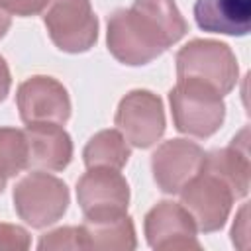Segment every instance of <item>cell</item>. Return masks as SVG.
<instances>
[{
	"label": "cell",
	"mask_w": 251,
	"mask_h": 251,
	"mask_svg": "<svg viewBox=\"0 0 251 251\" xmlns=\"http://www.w3.org/2000/svg\"><path fill=\"white\" fill-rule=\"evenodd\" d=\"M188 31L175 0H133L108 18L106 43L116 61L141 67L161 57Z\"/></svg>",
	"instance_id": "obj_1"
},
{
	"label": "cell",
	"mask_w": 251,
	"mask_h": 251,
	"mask_svg": "<svg viewBox=\"0 0 251 251\" xmlns=\"http://www.w3.org/2000/svg\"><path fill=\"white\" fill-rule=\"evenodd\" d=\"M212 86L180 78L169 92L175 127L180 133L206 139L214 135L226 120V104Z\"/></svg>",
	"instance_id": "obj_2"
},
{
	"label": "cell",
	"mask_w": 251,
	"mask_h": 251,
	"mask_svg": "<svg viewBox=\"0 0 251 251\" xmlns=\"http://www.w3.org/2000/svg\"><path fill=\"white\" fill-rule=\"evenodd\" d=\"M176 80L190 78L229 94L239 78V65L229 45L216 39H192L176 51Z\"/></svg>",
	"instance_id": "obj_3"
},
{
	"label": "cell",
	"mask_w": 251,
	"mask_h": 251,
	"mask_svg": "<svg viewBox=\"0 0 251 251\" xmlns=\"http://www.w3.org/2000/svg\"><path fill=\"white\" fill-rule=\"evenodd\" d=\"M12 198L20 220L35 229H43L65 216L71 194L61 178L47 171H35L18 180Z\"/></svg>",
	"instance_id": "obj_4"
},
{
	"label": "cell",
	"mask_w": 251,
	"mask_h": 251,
	"mask_svg": "<svg viewBox=\"0 0 251 251\" xmlns=\"http://www.w3.org/2000/svg\"><path fill=\"white\" fill-rule=\"evenodd\" d=\"M43 24L53 45L65 53H84L98 39V18L90 0H49Z\"/></svg>",
	"instance_id": "obj_5"
},
{
	"label": "cell",
	"mask_w": 251,
	"mask_h": 251,
	"mask_svg": "<svg viewBox=\"0 0 251 251\" xmlns=\"http://www.w3.org/2000/svg\"><path fill=\"white\" fill-rule=\"evenodd\" d=\"M114 124L126 141H129L133 147L147 149L165 133L167 122L163 100L151 90L135 88L120 100Z\"/></svg>",
	"instance_id": "obj_6"
},
{
	"label": "cell",
	"mask_w": 251,
	"mask_h": 251,
	"mask_svg": "<svg viewBox=\"0 0 251 251\" xmlns=\"http://www.w3.org/2000/svg\"><path fill=\"white\" fill-rule=\"evenodd\" d=\"M233 200L231 188L220 176L204 169L180 190V204L202 233H214L224 227Z\"/></svg>",
	"instance_id": "obj_7"
},
{
	"label": "cell",
	"mask_w": 251,
	"mask_h": 251,
	"mask_svg": "<svg viewBox=\"0 0 251 251\" xmlns=\"http://www.w3.org/2000/svg\"><path fill=\"white\" fill-rule=\"evenodd\" d=\"M20 118L31 124H67L71 118V98L67 88L53 76L35 75L25 78L16 92Z\"/></svg>",
	"instance_id": "obj_8"
},
{
	"label": "cell",
	"mask_w": 251,
	"mask_h": 251,
	"mask_svg": "<svg viewBox=\"0 0 251 251\" xmlns=\"http://www.w3.org/2000/svg\"><path fill=\"white\" fill-rule=\"evenodd\" d=\"M76 200L86 220L127 214L129 184L116 169H88L76 182Z\"/></svg>",
	"instance_id": "obj_9"
},
{
	"label": "cell",
	"mask_w": 251,
	"mask_h": 251,
	"mask_svg": "<svg viewBox=\"0 0 251 251\" xmlns=\"http://www.w3.org/2000/svg\"><path fill=\"white\" fill-rule=\"evenodd\" d=\"M204 149L188 139H169L151 155L153 178L165 194L180 192L204 165Z\"/></svg>",
	"instance_id": "obj_10"
},
{
	"label": "cell",
	"mask_w": 251,
	"mask_h": 251,
	"mask_svg": "<svg viewBox=\"0 0 251 251\" xmlns=\"http://www.w3.org/2000/svg\"><path fill=\"white\" fill-rule=\"evenodd\" d=\"M145 239L151 249H200L196 224L182 204L163 200L155 204L143 222Z\"/></svg>",
	"instance_id": "obj_11"
},
{
	"label": "cell",
	"mask_w": 251,
	"mask_h": 251,
	"mask_svg": "<svg viewBox=\"0 0 251 251\" xmlns=\"http://www.w3.org/2000/svg\"><path fill=\"white\" fill-rule=\"evenodd\" d=\"M27 141V167L59 173L73 159V139L59 124H31L24 129Z\"/></svg>",
	"instance_id": "obj_12"
},
{
	"label": "cell",
	"mask_w": 251,
	"mask_h": 251,
	"mask_svg": "<svg viewBox=\"0 0 251 251\" xmlns=\"http://www.w3.org/2000/svg\"><path fill=\"white\" fill-rule=\"evenodd\" d=\"M192 14L208 33L243 37L251 27V0H196Z\"/></svg>",
	"instance_id": "obj_13"
},
{
	"label": "cell",
	"mask_w": 251,
	"mask_h": 251,
	"mask_svg": "<svg viewBox=\"0 0 251 251\" xmlns=\"http://www.w3.org/2000/svg\"><path fill=\"white\" fill-rule=\"evenodd\" d=\"M204 171L220 176L233 192L235 198H243L249 192V149H247V127L231 139L224 149H214L204 157Z\"/></svg>",
	"instance_id": "obj_14"
},
{
	"label": "cell",
	"mask_w": 251,
	"mask_h": 251,
	"mask_svg": "<svg viewBox=\"0 0 251 251\" xmlns=\"http://www.w3.org/2000/svg\"><path fill=\"white\" fill-rule=\"evenodd\" d=\"M80 237L84 249L133 251L137 247L133 220L127 214L94 218L80 224Z\"/></svg>",
	"instance_id": "obj_15"
},
{
	"label": "cell",
	"mask_w": 251,
	"mask_h": 251,
	"mask_svg": "<svg viewBox=\"0 0 251 251\" xmlns=\"http://www.w3.org/2000/svg\"><path fill=\"white\" fill-rule=\"evenodd\" d=\"M131 157L126 137L118 129H102L94 133L82 149L86 169H124Z\"/></svg>",
	"instance_id": "obj_16"
},
{
	"label": "cell",
	"mask_w": 251,
	"mask_h": 251,
	"mask_svg": "<svg viewBox=\"0 0 251 251\" xmlns=\"http://www.w3.org/2000/svg\"><path fill=\"white\" fill-rule=\"evenodd\" d=\"M27 169V141L24 129L0 127V175L4 178Z\"/></svg>",
	"instance_id": "obj_17"
},
{
	"label": "cell",
	"mask_w": 251,
	"mask_h": 251,
	"mask_svg": "<svg viewBox=\"0 0 251 251\" xmlns=\"http://www.w3.org/2000/svg\"><path fill=\"white\" fill-rule=\"evenodd\" d=\"M37 249L49 251V249H84L82 237H80V226H65L59 229H53L45 235H41Z\"/></svg>",
	"instance_id": "obj_18"
},
{
	"label": "cell",
	"mask_w": 251,
	"mask_h": 251,
	"mask_svg": "<svg viewBox=\"0 0 251 251\" xmlns=\"http://www.w3.org/2000/svg\"><path fill=\"white\" fill-rule=\"evenodd\" d=\"M31 245L27 229L16 224H0V251H25Z\"/></svg>",
	"instance_id": "obj_19"
},
{
	"label": "cell",
	"mask_w": 251,
	"mask_h": 251,
	"mask_svg": "<svg viewBox=\"0 0 251 251\" xmlns=\"http://www.w3.org/2000/svg\"><path fill=\"white\" fill-rule=\"evenodd\" d=\"M47 4H49V0H0V6L6 12L16 14L20 18L41 14L47 8Z\"/></svg>",
	"instance_id": "obj_20"
},
{
	"label": "cell",
	"mask_w": 251,
	"mask_h": 251,
	"mask_svg": "<svg viewBox=\"0 0 251 251\" xmlns=\"http://www.w3.org/2000/svg\"><path fill=\"white\" fill-rule=\"evenodd\" d=\"M247 235H249V231H247V204H243L239 214H237V220H235V224L231 227V241H233V245L243 249L247 245Z\"/></svg>",
	"instance_id": "obj_21"
},
{
	"label": "cell",
	"mask_w": 251,
	"mask_h": 251,
	"mask_svg": "<svg viewBox=\"0 0 251 251\" xmlns=\"http://www.w3.org/2000/svg\"><path fill=\"white\" fill-rule=\"evenodd\" d=\"M10 86H12V75H10V69H8L6 59L0 55V104L10 94Z\"/></svg>",
	"instance_id": "obj_22"
},
{
	"label": "cell",
	"mask_w": 251,
	"mask_h": 251,
	"mask_svg": "<svg viewBox=\"0 0 251 251\" xmlns=\"http://www.w3.org/2000/svg\"><path fill=\"white\" fill-rule=\"evenodd\" d=\"M10 25H12V16H10V12H6V10L0 6V39L8 33Z\"/></svg>",
	"instance_id": "obj_23"
},
{
	"label": "cell",
	"mask_w": 251,
	"mask_h": 251,
	"mask_svg": "<svg viewBox=\"0 0 251 251\" xmlns=\"http://www.w3.org/2000/svg\"><path fill=\"white\" fill-rule=\"evenodd\" d=\"M4 188H6V178H4L2 175H0V194L4 192Z\"/></svg>",
	"instance_id": "obj_24"
}]
</instances>
